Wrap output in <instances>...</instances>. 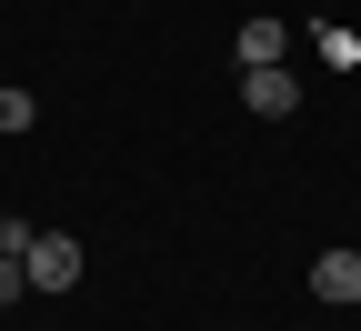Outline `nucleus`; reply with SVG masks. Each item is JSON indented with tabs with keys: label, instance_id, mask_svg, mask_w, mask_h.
I'll return each instance as SVG.
<instances>
[{
	"label": "nucleus",
	"instance_id": "f257e3e1",
	"mask_svg": "<svg viewBox=\"0 0 361 331\" xmlns=\"http://www.w3.org/2000/svg\"><path fill=\"white\" fill-rule=\"evenodd\" d=\"M20 271H30V291H71V281H80V241H71V231H30Z\"/></svg>",
	"mask_w": 361,
	"mask_h": 331
},
{
	"label": "nucleus",
	"instance_id": "f03ea898",
	"mask_svg": "<svg viewBox=\"0 0 361 331\" xmlns=\"http://www.w3.org/2000/svg\"><path fill=\"white\" fill-rule=\"evenodd\" d=\"M241 111H251V121H291V111H301V80H291V61L241 71Z\"/></svg>",
	"mask_w": 361,
	"mask_h": 331
},
{
	"label": "nucleus",
	"instance_id": "7ed1b4c3",
	"mask_svg": "<svg viewBox=\"0 0 361 331\" xmlns=\"http://www.w3.org/2000/svg\"><path fill=\"white\" fill-rule=\"evenodd\" d=\"M311 301H331V311H361V251H351V241L311 261Z\"/></svg>",
	"mask_w": 361,
	"mask_h": 331
},
{
	"label": "nucleus",
	"instance_id": "20e7f679",
	"mask_svg": "<svg viewBox=\"0 0 361 331\" xmlns=\"http://www.w3.org/2000/svg\"><path fill=\"white\" fill-rule=\"evenodd\" d=\"M231 61H241V71L291 61V20H271V11H261V20H241V30H231Z\"/></svg>",
	"mask_w": 361,
	"mask_h": 331
},
{
	"label": "nucleus",
	"instance_id": "39448f33",
	"mask_svg": "<svg viewBox=\"0 0 361 331\" xmlns=\"http://www.w3.org/2000/svg\"><path fill=\"white\" fill-rule=\"evenodd\" d=\"M0 131H11V140H30V131H40V101H30L20 80H0Z\"/></svg>",
	"mask_w": 361,
	"mask_h": 331
},
{
	"label": "nucleus",
	"instance_id": "423d86ee",
	"mask_svg": "<svg viewBox=\"0 0 361 331\" xmlns=\"http://www.w3.org/2000/svg\"><path fill=\"white\" fill-rule=\"evenodd\" d=\"M20 291H30V271H20V251H0V311H11Z\"/></svg>",
	"mask_w": 361,
	"mask_h": 331
}]
</instances>
